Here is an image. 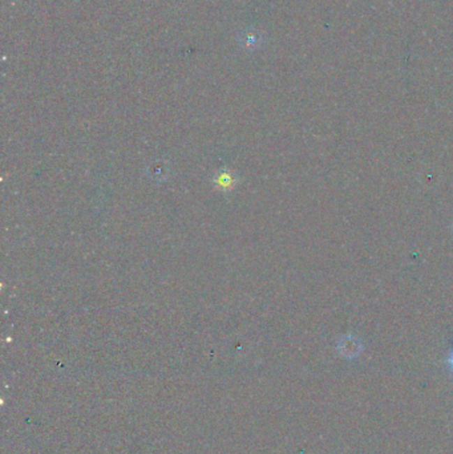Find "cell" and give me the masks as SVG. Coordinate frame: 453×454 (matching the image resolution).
I'll list each match as a JSON object with an SVG mask.
<instances>
[{
	"instance_id": "1",
	"label": "cell",
	"mask_w": 453,
	"mask_h": 454,
	"mask_svg": "<svg viewBox=\"0 0 453 454\" xmlns=\"http://www.w3.org/2000/svg\"><path fill=\"white\" fill-rule=\"evenodd\" d=\"M450 363H451V367L453 368V355L451 356V358H450Z\"/></svg>"
}]
</instances>
